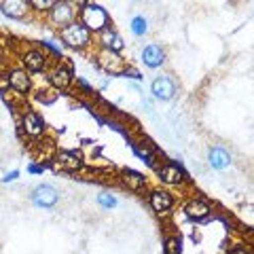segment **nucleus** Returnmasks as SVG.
<instances>
[{
	"instance_id": "nucleus-17",
	"label": "nucleus",
	"mask_w": 254,
	"mask_h": 254,
	"mask_svg": "<svg viewBox=\"0 0 254 254\" xmlns=\"http://www.w3.org/2000/svg\"><path fill=\"white\" fill-rule=\"evenodd\" d=\"M0 11L9 19H23L30 13V6L26 0H4L0 2Z\"/></svg>"
},
{
	"instance_id": "nucleus-30",
	"label": "nucleus",
	"mask_w": 254,
	"mask_h": 254,
	"mask_svg": "<svg viewBox=\"0 0 254 254\" xmlns=\"http://www.w3.org/2000/svg\"><path fill=\"white\" fill-rule=\"evenodd\" d=\"M28 172H30V174H43V172H45V165L30 163V165H28Z\"/></svg>"
},
{
	"instance_id": "nucleus-6",
	"label": "nucleus",
	"mask_w": 254,
	"mask_h": 254,
	"mask_svg": "<svg viewBox=\"0 0 254 254\" xmlns=\"http://www.w3.org/2000/svg\"><path fill=\"white\" fill-rule=\"evenodd\" d=\"M21 129L26 131V136H30V138H41L47 131V123L41 113L26 110V113L21 115Z\"/></svg>"
},
{
	"instance_id": "nucleus-27",
	"label": "nucleus",
	"mask_w": 254,
	"mask_h": 254,
	"mask_svg": "<svg viewBox=\"0 0 254 254\" xmlns=\"http://www.w3.org/2000/svg\"><path fill=\"white\" fill-rule=\"evenodd\" d=\"M123 76H125V78H127V76H129V78H136V81H142V78H144V76H142V72H138V70H133L131 66L125 70Z\"/></svg>"
},
{
	"instance_id": "nucleus-9",
	"label": "nucleus",
	"mask_w": 254,
	"mask_h": 254,
	"mask_svg": "<svg viewBox=\"0 0 254 254\" xmlns=\"http://www.w3.org/2000/svg\"><path fill=\"white\" fill-rule=\"evenodd\" d=\"M21 64H23L26 72H43V70H47V66H49V58H47V53L41 49H28L21 55Z\"/></svg>"
},
{
	"instance_id": "nucleus-8",
	"label": "nucleus",
	"mask_w": 254,
	"mask_h": 254,
	"mask_svg": "<svg viewBox=\"0 0 254 254\" xmlns=\"http://www.w3.org/2000/svg\"><path fill=\"white\" fill-rule=\"evenodd\" d=\"M49 19L58 28H64V26H68V23H72L76 19L74 4L72 2H66V0H60V2H55L53 9L49 11Z\"/></svg>"
},
{
	"instance_id": "nucleus-26",
	"label": "nucleus",
	"mask_w": 254,
	"mask_h": 254,
	"mask_svg": "<svg viewBox=\"0 0 254 254\" xmlns=\"http://www.w3.org/2000/svg\"><path fill=\"white\" fill-rule=\"evenodd\" d=\"M76 85L81 87V89H83V93H87V95H93V93H95V91H93V87H91L89 83H87L85 78H81V76H76Z\"/></svg>"
},
{
	"instance_id": "nucleus-24",
	"label": "nucleus",
	"mask_w": 254,
	"mask_h": 254,
	"mask_svg": "<svg viewBox=\"0 0 254 254\" xmlns=\"http://www.w3.org/2000/svg\"><path fill=\"white\" fill-rule=\"evenodd\" d=\"M53 4H55V0H30L28 2L30 9H34L38 13H49L53 9Z\"/></svg>"
},
{
	"instance_id": "nucleus-11",
	"label": "nucleus",
	"mask_w": 254,
	"mask_h": 254,
	"mask_svg": "<svg viewBox=\"0 0 254 254\" xmlns=\"http://www.w3.org/2000/svg\"><path fill=\"white\" fill-rule=\"evenodd\" d=\"M140 60H142V64H144L146 68L157 70V68H161L165 64V49L159 43H150V45H146L144 49H142Z\"/></svg>"
},
{
	"instance_id": "nucleus-10",
	"label": "nucleus",
	"mask_w": 254,
	"mask_h": 254,
	"mask_svg": "<svg viewBox=\"0 0 254 254\" xmlns=\"http://www.w3.org/2000/svg\"><path fill=\"white\" fill-rule=\"evenodd\" d=\"M157 176L161 182H165V185H172V187H178V185H185V182L189 180L187 172L180 168L178 163H163L161 168L157 170Z\"/></svg>"
},
{
	"instance_id": "nucleus-19",
	"label": "nucleus",
	"mask_w": 254,
	"mask_h": 254,
	"mask_svg": "<svg viewBox=\"0 0 254 254\" xmlns=\"http://www.w3.org/2000/svg\"><path fill=\"white\" fill-rule=\"evenodd\" d=\"M58 165L66 172H78L83 168V157L76 150H62L58 153Z\"/></svg>"
},
{
	"instance_id": "nucleus-23",
	"label": "nucleus",
	"mask_w": 254,
	"mask_h": 254,
	"mask_svg": "<svg viewBox=\"0 0 254 254\" xmlns=\"http://www.w3.org/2000/svg\"><path fill=\"white\" fill-rule=\"evenodd\" d=\"M163 254H182V242L180 237L172 235L165 240V246H163Z\"/></svg>"
},
{
	"instance_id": "nucleus-18",
	"label": "nucleus",
	"mask_w": 254,
	"mask_h": 254,
	"mask_svg": "<svg viewBox=\"0 0 254 254\" xmlns=\"http://www.w3.org/2000/svg\"><path fill=\"white\" fill-rule=\"evenodd\" d=\"M119 178H121L123 185L133 190V193H138V190H142L146 187V178H144V174H140L136 170H131V168H123L121 174H119Z\"/></svg>"
},
{
	"instance_id": "nucleus-28",
	"label": "nucleus",
	"mask_w": 254,
	"mask_h": 254,
	"mask_svg": "<svg viewBox=\"0 0 254 254\" xmlns=\"http://www.w3.org/2000/svg\"><path fill=\"white\" fill-rule=\"evenodd\" d=\"M19 170H13V172H9V174H4V178H2V182H4V185H9V182H15V180H17L19 178Z\"/></svg>"
},
{
	"instance_id": "nucleus-13",
	"label": "nucleus",
	"mask_w": 254,
	"mask_h": 254,
	"mask_svg": "<svg viewBox=\"0 0 254 254\" xmlns=\"http://www.w3.org/2000/svg\"><path fill=\"white\" fill-rule=\"evenodd\" d=\"M6 85L17 93H28L32 89V76L23 68H13L11 72L6 74Z\"/></svg>"
},
{
	"instance_id": "nucleus-31",
	"label": "nucleus",
	"mask_w": 254,
	"mask_h": 254,
	"mask_svg": "<svg viewBox=\"0 0 254 254\" xmlns=\"http://www.w3.org/2000/svg\"><path fill=\"white\" fill-rule=\"evenodd\" d=\"M227 254H248V250H246L244 246H235V248H231Z\"/></svg>"
},
{
	"instance_id": "nucleus-2",
	"label": "nucleus",
	"mask_w": 254,
	"mask_h": 254,
	"mask_svg": "<svg viewBox=\"0 0 254 254\" xmlns=\"http://www.w3.org/2000/svg\"><path fill=\"white\" fill-rule=\"evenodd\" d=\"M60 38L62 43L70 47V49H85V47L91 45V32L87 30L78 19H74L72 23L60 28Z\"/></svg>"
},
{
	"instance_id": "nucleus-5",
	"label": "nucleus",
	"mask_w": 254,
	"mask_h": 254,
	"mask_svg": "<svg viewBox=\"0 0 254 254\" xmlns=\"http://www.w3.org/2000/svg\"><path fill=\"white\" fill-rule=\"evenodd\" d=\"M49 83L55 91H66L70 85L74 81V72H72V66L70 64H55V66L49 70Z\"/></svg>"
},
{
	"instance_id": "nucleus-29",
	"label": "nucleus",
	"mask_w": 254,
	"mask_h": 254,
	"mask_svg": "<svg viewBox=\"0 0 254 254\" xmlns=\"http://www.w3.org/2000/svg\"><path fill=\"white\" fill-rule=\"evenodd\" d=\"M43 47H47V49H49L53 55H58V58H62V49L60 47H55V45H51L49 41H43Z\"/></svg>"
},
{
	"instance_id": "nucleus-15",
	"label": "nucleus",
	"mask_w": 254,
	"mask_h": 254,
	"mask_svg": "<svg viewBox=\"0 0 254 254\" xmlns=\"http://www.w3.org/2000/svg\"><path fill=\"white\" fill-rule=\"evenodd\" d=\"M100 38V45H102V49H106V51H115V53H121L123 51V47H125V41H123V36L119 34V32L115 28H104L98 34Z\"/></svg>"
},
{
	"instance_id": "nucleus-3",
	"label": "nucleus",
	"mask_w": 254,
	"mask_h": 254,
	"mask_svg": "<svg viewBox=\"0 0 254 254\" xmlns=\"http://www.w3.org/2000/svg\"><path fill=\"white\" fill-rule=\"evenodd\" d=\"M30 201L38 210H53L55 205H58V201H60V190L55 189L53 185L43 182V185H36L34 189H32Z\"/></svg>"
},
{
	"instance_id": "nucleus-1",
	"label": "nucleus",
	"mask_w": 254,
	"mask_h": 254,
	"mask_svg": "<svg viewBox=\"0 0 254 254\" xmlns=\"http://www.w3.org/2000/svg\"><path fill=\"white\" fill-rule=\"evenodd\" d=\"M78 6H81V9H78L81 11V19L78 21H81L89 32H98L100 34L102 30L110 26V15L102 4H98V2H81Z\"/></svg>"
},
{
	"instance_id": "nucleus-22",
	"label": "nucleus",
	"mask_w": 254,
	"mask_h": 254,
	"mask_svg": "<svg viewBox=\"0 0 254 254\" xmlns=\"http://www.w3.org/2000/svg\"><path fill=\"white\" fill-rule=\"evenodd\" d=\"M95 201H98V205H100L102 210H115L117 205H119V199H117L113 193H108V190H102V193H98Z\"/></svg>"
},
{
	"instance_id": "nucleus-25",
	"label": "nucleus",
	"mask_w": 254,
	"mask_h": 254,
	"mask_svg": "<svg viewBox=\"0 0 254 254\" xmlns=\"http://www.w3.org/2000/svg\"><path fill=\"white\" fill-rule=\"evenodd\" d=\"M55 98H58V93H53V91H38L36 95V100L43 102V104H53Z\"/></svg>"
},
{
	"instance_id": "nucleus-16",
	"label": "nucleus",
	"mask_w": 254,
	"mask_h": 254,
	"mask_svg": "<svg viewBox=\"0 0 254 254\" xmlns=\"http://www.w3.org/2000/svg\"><path fill=\"white\" fill-rule=\"evenodd\" d=\"M185 214H187V218H190V220L203 222V220L210 218L212 205H210L208 201H203V199H190V201L185 205Z\"/></svg>"
},
{
	"instance_id": "nucleus-14",
	"label": "nucleus",
	"mask_w": 254,
	"mask_h": 254,
	"mask_svg": "<svg viewBox=\"0 0 254 254\" xmlns=\"http://www.w3.org/2000/svg\"><path fill=\"white\" fill-rule=\"evenodd\" d=\"M231 163H233V155L229 153L225 146H212L208 150V165L212 170L222 172V170H227Z\"/></svg>"
},
{
	"instance_id": "nucleus-20",
	"label": "nucleus",
	"mask_w": 254,
	"mask_h": 254,
	"mask_svg": "<svg viewBox=\"0 0 254 254\" xmlns=\"http://www.w3.org/2000/svg\"><path fill=\"white\" fill-rule=\"evenodd\" d=\"M148 19L144 17V15H133V17L129 19V32L136 38H142L148 34Z\"/></svg>"
},
{
	"instance_id": "nucleus-12",
	"label": "nucleus",
	"mask_w": 254,
	"mask_h": 254,
	"mask_svg": "<svg viewBox=\"0 0 254 254\" xmlns=\"http://www.w3.org/2000/svg\"><path fill=\"white\" fill-rule=\"evenodd\" d=\"M148 203L157 214H168L174 208V197L165 189H153L148 193Z\"/></svg>"
},
{
	"instance_id": "nucleus-7",
	"label": "nucleus",
	"mask_w": 254,
	"mask_h": 254,
	"mask_svg": "<svg viewBox=\"0 0 254 254\" xmlns=\"http://www.w3.org/2000/svg\"><path fill=\"white\" fill-rule=\"evenodd\" d=\"M150 93H153V98L157 102H170L176 95V83L165 74L155 76L153 83H150Z\"/></svg>"
},
{
	"instance_id": "nucleus-21",
	"label": "nucleus",
	"mask_w": 254,
	"mask_h": 254,
	"mask_svg": "<svg viewBox=\"0 0 254 254\" xmlns=\"http://www.w3.org/2000/svg\"><path fill=\"white\" fill-rule=\"evenodd\" d=\"M131 150H133V155H136L138 159H142L148 168H157L155 165V155L150 153V146H144L142 148L140 144H136V142H131Z\"/></svg>"
},
{
	"instance_id": "nucleus-4",
	"label": "nucleus",
	"mask_w": 254,
	"mask_h": 254,
	"mask_svg": "<svg viewBox=\"0 0 254 254\" xmlns=\"http://www.w3.org/2000/svg\"><path fill=\"white\" fill-rule=\"evenodd\" d=\"M98 66L104 70L106 74L110 76H123V72L129 68V64L125 62V58L121 53H115V51H106V49H100L98 53Z\"/></svg>"
}]
</instances>
